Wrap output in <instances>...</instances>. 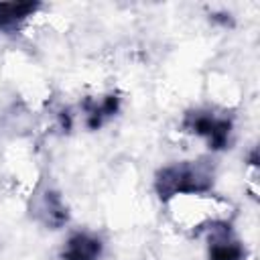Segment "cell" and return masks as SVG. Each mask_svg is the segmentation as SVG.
Wrapping results in <instances>:
<instances>
[{
	"label": "cell",
	"instance_id": "277c9868",
	"mask_svg": "<svg viewBox=\"0 0 260 260\" xmlns=\"http://www.w3.org/2000/svg\"><path fill=\"white\" fill-rule=\"evenodd\" d=\"M102 240L87 232L71 234L61 250V260H100Z\"/></svg>",
	"mask_w": 260,
	"mask_h": 260
},
{
	"label": "cell",
	"instance_id": "9c48e42d",
	"mask_svg": "<svg viewBox=\"0 0 260 260\" xmlns=\"http://www.w3.org/2000/svg\"><path fill=\"white\" fill-rule=\"evenodd\" d=\"M244 177H246V189L250 191V195L254 199H258V156H256V150L252 152V158L248 160Z\"/></svg>",
	"mask_w": 260,
	"mask_h": 260
},
{
	"label": "cell",
	"instance_id": "52a82bcc",
	"mask_svg": "<svg viewBox=\"0 0 260 260\" xmlns=\"http://www.w3.org/2000/svg\"><path fill=\"white\" fill-rule=\"evenodd\" d=\"M39 4L32 2H0V32L18 30L35 12Z\"/></svg>",
	"mask_w": 260,
	"mask_h": 260
},
{
	"label": "cell",
	"instance_id": "6da1fadb",
	"mask_svg": "<svg viewBox=\"0 0 260 260\" xmlns=\"http://www.w3.org/2000/svg\"><path fill=\"white\" fill-rule=\"evenodd\" d=\"M162 205L169 221L189 236H209L217 230L232 228L236 215V205L211 189L179 193L165 199Z\"/></svg>",
	"mask_w": 260,
	"mask_h": 260
},
{
	"label": "cell",
	"instance_id": "8992f818",
	"mask_svg": "<svg viewBox=\"0 0 260 260\" xmlns=\"http://www.w3.org/2000/svg\"><path fill=\"white\" fill-rule=\"evenodd\" d=\"M32 209H35V215L49 228H59L67 221V207L59 197V193L55 191H45L43 195H39L35 199Z\"/></svg>",
	"mask_w": 260,
	"mask_h": 260
},
{
	"label": "cell",
	"instance_id": "3957f363",
	"mask_svg": "<svg viewBox=\"0 0 260 260\" xmlns=\"http://www.w3.org/2000/svg\"><path fill=\"white\" fill-rule=\"evenodd\" d=\"M183 130L203 140L211 150L225 148L232 136V120L213 110H193L183 118Z\"/></svg>",
	"mask_w": 260,
	"mask_h": 260
},
{
	"label": "cell",
	"instance_id": "7a4b0ae2",
	"mask_svg": "<svg viewBox=\"0 0 260 260\" xmlns=\"http://www.w3.org/2000/svg\"><path fill=\"white\" fill-rule=\"evenodd\" d=\"M213 185V169L207 160H181L162 167L156 173L154 189L160 201L191 191H209Z\"/></svg>",
	"mask_w": 260,
	"mask_h": 260
},
{
	"label": "cell",
	"instance_id": "ba28073f",
	"mask_svg": "<svg viewBox=\"0 0 260 260\" xmlns=\"http://www.w3.org/2000/svg\"><path fill=\"white\" fill-rule=\"evenodd\" d=\"M85 122L89 128H98L104 124V120L112 118L116 112H118V98L116 95H102V98H93V100H87L85 106Z\"/></svg>",
	"mask_w": 260,
	"mask_h": 260
},
{
	"label": "cell",
	"instance_id": "5b68a950",
	"mask_svg": "<svg viewBox=\"0 0 260 260\" xmlns=\"http://www.w3.org/2000/svg\"><path fill=\"white\" fill-rule=\"evenodd\" d=\"M209 238V248H207V258L209 260H244L246 250L232 236V230H217L207 236Z\"/></svg>",
	"mask_w": 260,
	"mask_h": 260
}]
</instances>
